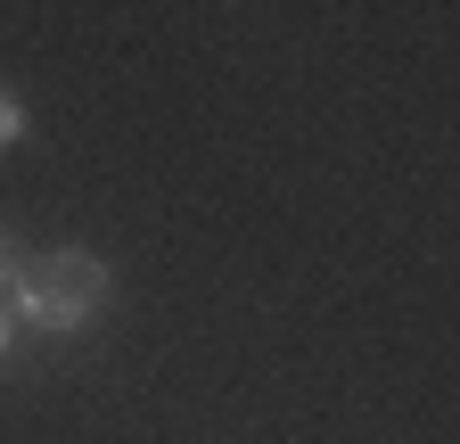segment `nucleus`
<instances>
[{
	"instance_id": "f257e3e1",
	"label": "nucleus",
	"mask_w": 460,
	"mask_h": 444,
	"mask_svg": "<svg viewBox=\"0 0 460 444\" xmlns=\"http://www.w3.org/2000/svg\"><path fill=\"white\" fill-rule=\"evenodd\" d=\"M115 280L107 263L91 247H49V255H17L9 289H0V305L17 313V329H41V338H75V329H91L107 313Z\"/></svg>"
},
{
	"instance_id": "f03ea898",
	"label": "nucleus",
	"mask_w": 460,
	"mask_h": 444,
	"mask_svg": "<svg viewBox=\"0 0 460 444\" xmlns=\"http://www.w3.org/2000/svg\"><path fill=\"white\" fill-rule=\"evenodd\" d=\"M17 140H25V99L0 91V148H17Z\"/></svg>"
},
{
	"instance_id": "7ed1b4c3",
	"label": "nucleus",
	"mask_w": 460,
	"mask_h": 444,
	"mask_svg": "<svg viewBox=\"0 0 460 444\" xmlns=\"http://www.w3.org/2000/svg\"><path fill=\"white\" fill-rule=\"evenodd\" d=\"M17 338H25V329H17V313H9V305H0V362H9V354H17Z\"/></svg>"
},
{
	"instance_id": "20e7f679",
	"label": "nucleus",
	"mask_w": 460,
	"mask_h": 444,
	"mask_svg": "<svg viewBox=\"0 0 460 444\" xmlns=\"http://www.w3.org/2000/svg\"><path fill=\"white\" fill-rule=\"evenodd\" d=\"M9 271H17V255H9V239H0V289H9Z\"/></svg>"
}]
</instances>
